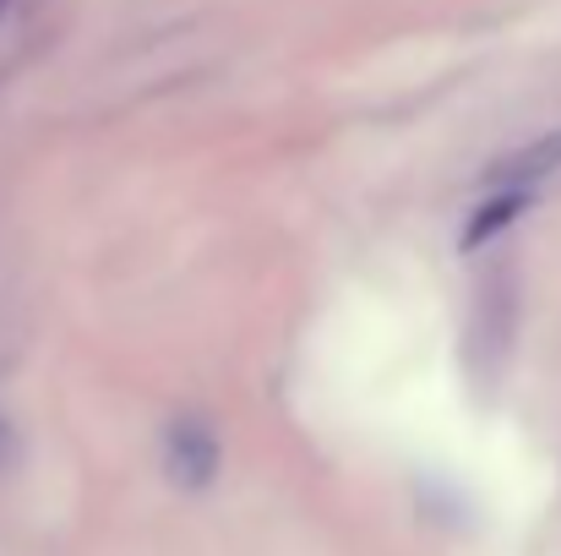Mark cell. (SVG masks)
I'll use <instances>...</instances> for the list:
<instances>
[{"label":"cell","instance_id":"obj_1","mask_svg":"<svg viewBox=\"0 0 561 556\" xmlns=\"http://www.w3.org/2000/svg\"><path fill=\"white\" fill-rule=\"evenodd\" d=\"M164 464H170V480H175V486H186V491L213 486V475H218V436H213L202 420H181V425H170Z\"/></svg>","mask_w":561,"mask_h":556},{"label":"cell","instance_id":"obj_2","mask_svg":"<svg viewBox=\"0 0 561 556\" xmlns=\"http://www.w3.org/2000/svg\"><path fill=\"white\" fill-rule=\"evenodd\" d=\"M524 207H529V191H524V185H507L502 196H491L485 207H474V218H469V229H463V251H480V246H485L496 229H507Z\"/></svg>","mask_w":561,"mask_h":556},{"label":"cell","instance_id":"obj_3","mask_svg":"<svg viewBox=\"0 0 561 556\" xmlns=\"http://www.w3.org/2000/svg\"><path fill=\"white\" fill-rule=\"evenodd\" d=\"M0 458H5V425H0Z\"/></svg>","mask_w":561,"mask_h":556}]
</instances>
